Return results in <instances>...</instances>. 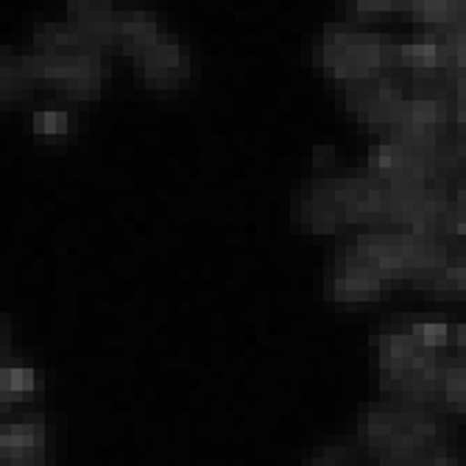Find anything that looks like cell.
Segmentation results:
<instances>
[{"instance_id": "obj_1", "label": "cell", "mask_w": 466, "mask_h": 466, "mask_svg": "<svg viewBox=\"0 0 466 466\" xmlns=\"http://www.w3.org/2000/svg\"><path fill=\"white\" fill-rule=\"evenodd\" d=\"M42 441H46V433H42L39 421H17V425L4 428L0 447H4V452L6 450H42Z\"/></svg>"}, {"instance_id": "obj_2", "label": "cell", "mask_w": 466, "mask_h": 466, "mask_svg": "<svg viewBox=\"0 0 466 466\" xmlns=\"http://www.w3.org/2000/svg\"><path fill=\"white\" fill-rule=\"evenodd\" d=\"M0 389H4V402L9 400L15 402L28 391H34V374L20 366H6L4 374H0Z\"/></svg>"}, {"instance_id": "obj_3", "label": "cell", "mask_w": 466, "mask_h": 466, "mask_svg": "<svg viewBox=\"0 0 466 466\" xmlns=\"http://www.w3.org/2000/svg\"><path fill=\"white\" fill-rule=\"evenodd\" d=\"M34 132H39V135H62V132H67V115L56 112V109L34 115Z\"/></svg>"}, {"instance_id": "obj_4", "label": "cell", "mask_w": 466, "mask_h": 466, "mask_svg": "<svg viewBox=\"0 0 466 466\" xmlns=\"http://www.w3.org/2000/svg\"><path fill=\"white\" fill-rule=\"evenodd\" d=\"M458 344H461V347L466 350V327H463V329L458 332Z\"/></svg>"}]
</instances>
